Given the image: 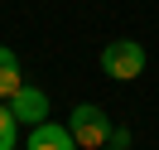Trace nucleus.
<instances>
[{
	"label": "nucleus",
	"mask_w": 159,
	"mask_h": 150,
	"mask_svg": "<svg viewBox=\"0 0 159 150\" xmlns=\"http://www.w3.org/2000/svg\"><path fill=\"white\" fill-rule=\"evenodd\" d=\"M145 68H149V53H145L140 39H111L101 49V73L111 82H135Z\"/></svg>",
	"instance_id": "f257e3e1"
},
{
	"label": "nucleus",
	"mask_w": 159,
	"mask_h": 150,
	"mask_svg": "<svg viewBox=\"0 0 159 150\" xmlns=\"http://www.w3.org/2000/svg\"><path fill=\"white\" fill-rule=\"evenodd\" d=\"M68 131H72V140H77V150H106L116 121H111L97 102H77L72 116H68Z\"/></svg>",
	"instance_id": "f03ea898"
},
{
	"label": "nucleus",
	"mask_w": 159,
	"mask_h": 150,
	"mask_svg": "<svg viewBox=\"0 0 159 150\" xmlns=\"http://www.w3.org/2000/svg\"><path fill=\"white\" fill-rule=\"evenodd\" d=\"M10 111H15L20 126H39V121H48V92L34 87V82H24V87L10 97Z\"/></svg>",
	"instance_id": "7ed1b4c3"
},
{
	"label": "nucleus",
	"mask_w": 159,
	"mask_h": 150,
	"mask_svg": "<svg viewBox=\"0 0 159 150\" xmlns=\"http://www.w3.org/2000/svg\"><path fill=\"white\" fill-rule=\"evenodd\" d=\"M24 150H77V140H72V131L58 126V121H39V126H29V136H24Z\"/></svg>",
	"instance_id": "20e7f679"
},
{
	"label": "nucleus",
	"mask_w": 159,
	"mask_h": 150,
	"mask_svg": "<svg viewBox=\"0 0 159 150\" xmlns=\"http://www.w3.org/2000/svg\"><path fill=\"white\" fill-rule=\"evenodd\" d=\"M24 82L29 78H24V68H20V53H15L10 44H0V102H10Z\"/></svg>",
	"instance_id": "39448f33"
},
{
	"label": "nucleus",
	"mask_w": 159,
	"mask_h": 150,
	"mask_svg": "<svg viewBox=\"0 0 159 150\" xmlns=\"http://www.w3.org/2000/svg\"><path fill=\"white\" fill-rule=\"evenodd\" d=\"M0 150H20V121H15L10 102H0Z\"/></svg>",
	"instance_id": "423d86ee"
},
{
	"label": "nucleus",
	"mask_w": 159,
	"mask_h": 150,
	"mask_svg": "<svg viewBox=\"0 0 159 150\" xmlns=\"http://www.w3.org/2000/svg\"><path fill=\"white\" fill-rule=\"evenodd\" d=\"M106 150H116V145H106Z\"/></svg>",
	"instance_id": "0eeeda50"
}]
</instances>
